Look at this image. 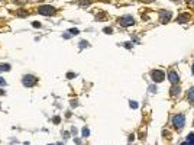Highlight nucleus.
<instances>
[{
    "instance_id": "12",
    "label": "nucleus",
    "mask_w": 194,
    "mask_h": 145,
    "mask_svg": "<svg viewBox=\"0 0 194 145\" xmlns=\"http://www.w3.org/2000/svg\"><path fill=\"white\" fill-rule=\"evenodd\" d=\"M187 142H188V144H194V134H190V135L187 137Z\"/></svg>"
},
{
    "instance_id": "10",
    "label": "nucleus",
    "mask_w": 194,
    "mask_h": 145,
    "mask_svg": "<svg viewBox=\"0 0 194 145\" xmlns=\"http://www.w3.org/2000/svg\"><path fill=\"white\" fill-rule=\"evenodd\" d=\"M171 94H172V96H177V94H180V87H178V86H174V87L171 89Z\"/></svg>"
},
{
    "instance_id": "20",
    "label": "nucleus",
    "mask_w": 194,
    "mask_h": 145,
    "mask_svg": "<svg viewBox=\"0 0 194 145\" xmlns=\"http://www.w3.org/2000/svg\"><path fill=\"white\" fill-rule=\"evenodd\" d=\"M67 77H68V78H72V77H75V74H72V73H70V74H67Z\"/></svg>"
},
{
    "instance_id": "5",
    "label": "nucleus",
    "mask_w": 194,
    "mask_h": 145,
    "mask_svg": "<svg viewBox=\"0 0 194 145\" xmlns=\"http://www.w3.org/2000/svg\"><path fill=\"white\" fill-rule=\"evenodd\" d=\"M119 23H120L122 26H130V25H133V23H135V19H133L132 16L126 15V16L119 17Z\"/></svg>"
},
{
    "instance_id": "15",
    "label": "nucleus",
    "mask_w": 194,
    "mask_h": 145,
    "mask_svg": "<svg viewBox=\"0 0 194 145\" xmlns=\"http://www.w3.org/2000/svg\"><path fill=\"white\" fill-rule=\"evenodd\" d=\"M87 45H88L87 41H81V42H80V46H81V48H84V46H87Z\"/></svg>"
},
{
    "instance_id": "1",
    "label": "nucleus",
    "mask_w": 194,
    "mask_h": 145,
    "mask_svg": "<svg viewBox=\"0 0 194 145\" xmlns=\"http://www.w3.org/2000/svg\"><path fill=\"white\" fill-rule=\"evenodd\" d=\"M172 125L175 126V129L181 131V129L184 128V125H186V118H184V115H175L174 119H172Z\"/></svg>"
},
{
    "instance_id": "9",
    "label": "nucleus",
    "mask_w": 194,
    "mask_h": 145,
    "mask_svg": "<svg viewBox=\"0 0 194 145\" xmlns=\"http://www.w3.org/2000/svg\"><path fill=\"white\" fill-rule=\"evenodd\" d=\"M188 100H190L191 103H194V87L188 90Z\"/></svg>"
},
{
    "instance_id": "16",
    "label": "nucleus",
    "mask_w": 194,
    "mask_h": 145,
    "mask_svg": "<svg viewBox=\"0 0 194 145\" xmlns=\"http://www.w3.org/2000/svg\"><path fill=\"white\" fill-rule=\"evenodd\" d=\"M130 107H132V109H136V107H138V103H136V102H132V100H130Z\"/></svg>"
},
{
    "instance_id": "14",
    "label": "nucleus",
    "mask_w": 194,
    "mask_h": 145,
    "mask_svg": "<svg viewBox=\"0 0 194 145\" xmlns=\"http://www.w3.org/2000/svg\"><path fill=\"white\" fill-rule=\"evenodd\" d=\"M70 33L71 35H78V29H70Z\"/></svg>"
},
{
    "instance_id": "21",
    "label": "nucleus",
    "mask_w": 194,
    "mask_h": 145,
    "mask_svg": "<svg viewBox=\"0 0 194 145\" xmlns=\"http://www.w3.org/2000/svg\"><path fill=\"white\" fill-rule=\"evenodd\" d=\"M3 93H4V92H3V90H1V89H0V94H3Z\"/></svg>"
},
{
    "instance_id": "6",
    "label": "nucleus",
    "mask_w": 194,
    "mask_h": 145,
    "mask_svg": "<svg viewBox=\"0 0 194 145\" xmlns=\"http://www.w3.org/2000/svg\"><path fill=\"white\" fill-rule=\"evenodd\" d=\"M170 19H171V12L170 10H162L161 12V16H159V22L161 23H167Z\"/></svg>"
},
{
    "instance_id": "4",
    "label": "nucleus",
    "mask_w": 194,
    "mask_h": 145,
    "mask_svg": "<svg viewBox=\"0 0 194 145\" xmlns=\"http://www.w3.org/2000/svg\"><path fill=\"white\" fill-rule=\"evenodd\" d=\"M151 77H152V80H154L155 83H161V81H164L165 74H164V71H161V70H154V71L151 73Z\"/></svg>"
},
{
    "instance_id": "17",
    "label": "nucleus",
    "mask_w": 194,
    "mask_h": 145,
    "mask_svg": "<svg viewBox=\"0 0 194 145\" xmlns=\"http://www.w3.org/2000/svg\"><path fill=\"white\" fill-rule=\"evenodd\" d=\"M104 33H112V28H104Z\"/></svg>"
},
{
    "instance_id": "19",
    "label": "nucleus",
    "mask_w": 194,
    "mask_h": 145,
    "mask_svg": "<svg viewBox=\"0 0 194 145\" xmlns=\"http://www.w3.org/2000/svg\"><path fill=\"white\" fill-rule=\"evenodd\" d=\"M32 25H33V26H35V28H39V26H41V23H39V22H33V23H32Z\"/></svg>"
},
{
    "instance_id": "2",
    "label": "nucleus",
    "mask_w": 194,
    "mask_h": 145,
    "mask_svg": "<svg viewBox=\"0 0 194 145\" xmlns=\"http://www.w3.org/2000/svg\"><path fill=\"white\" fill-rule=\"evenodd\" d=\"M36 77L35 76H32V74H28V76H23V78H22V83H23V86H26V87H32V86H35L36 84Z\"/></svg>"
},
{
    "instance_id": "13",
    "label": "nucleus",
    "mask_w": 194,
    "mask_h": 145,
    "mask_svg": "<svg viewBox=\"0 0 194 145\" xmlns=\"http://www.w3.org/2000/svg\"><path fill=\"white\" fill-rule=\"evenodd\" d=\"M83 137H88L90 135V131H88V128H83Z\"/></svg>"
},
{
    "instance_id": "3",
    "label": "nucleus",
    "mask_w": 194,
    "mask_h": 145,
    "mask_svg": "<svg viewBox=\"0 0 194 145\" xmlns=\"http://www.w3.org/2000/svg\"><path fill=\"white\" fill-rule=\"evenodd\" d=\"M38 12H39L41 15H45V16H51V15H55V13H57L55 7H52V6H41V7L38 9Z\"/></svg>"
},
{
    "instance_id": "8",
    "label": "nucleus",
    "mask_w": 194,
    "mask_h": 145,
    "mask_svg": "<svg viewBox=\"0 0 194 145\" xmlns=\"http://www.w3.org/2000/svg\"><path fill=\"white\" fill-rule=\"evenodd\" d=\"M187 20H188V16L187 15H181V16L177 17V22H180V23H186Z\"/></svg>"
},
{
    "instance_id": "11",
    "label": "nucleus",
    "mask_w": 194,
    "mask_h": 145,
    "mask_svg": "<svg viewBox=\"0 0 194 145\" xmlns=\"http://www.w3.org/2000/svg\"><path fill=\"white\" fill-rule=\"evenodd\" d=\"M10 65L9 64H0V71H9Z\"/></svg>"
},
{
    "instance_id": "18",
    "label": "nucleus",
    "mask_w": 194,
    "mask_h": 145,
    "mask_svg": "<svg viewBox=\"0 0 194 145\" xmlns=\"http://www.w3.org/2000/svg\"><path fill=\"white\" fill-rule=\"evenodd\" d=\"M0 86H6V81H4V78H1V77H0Z\"/></svg>"
},
{
    "instance_id": "23",
    "label": "nucleus",
    "mask_w": 194,
    "mask_h": 145,
    "mask_svg": "<svg viewBox=\"0 0 194 145\" xmlns=\"http://www.w3.org/2000/svg\"><path fill=\"white\" fill-rule=\"evenodd\" d=\"M145 1H152V0H145Z\"/></svg>"
},
{
    "instance_id": "22",
    "label": "nucleus",
    "mask_w": 194,
    "mask_h": 145,
    "mask_svg": "<svg viewBox=\"0 0 194 145\" xmlns=\"http://www.w3.org/2000/svg\"><path fill=\"white\" fill-rule=\"evenodd\" d=\"M193 74H194V64H193Z\"/></svg>"
},
{
    "instance_id": "7",
    "label": "nucleus",
    "mask_w": 194,
    "mask_h": 145,
    "mask_svg": "<svg viewBox=\"0 0 194 145\" xmlns=\"http://www.w3.org/2000/svg\"><path fill=\"white\" fill-rule=\"evenodd\" d=\"M168 78H170V81H171L172 84H177L178 80H180V77H178V74H177L175 71H171V73L168 74Z\"/></svg>"
}]
</instances>
